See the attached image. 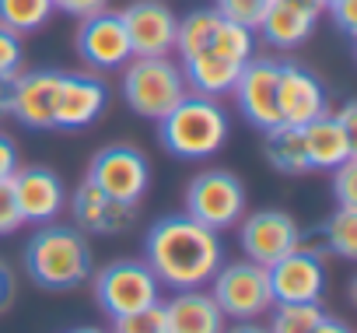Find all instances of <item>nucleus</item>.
Listing matches in <instances>:
<instances>
[{
  "instance_id": "obj_1",
  "label": "nucleus",
  "mask_w": 357,
  "mask_h": 333,
  "mask_svg": "<svg viewBox=\"0 0 357 333\" xmlns=\"http://www.w3.org/2000/svg\"><path fill=\"white\" fill-rule=\"evenodd\" d=\"M144 263L151 267L158 284L172 291L211 284V277L225 263L221 232L200 225L190 214H168L151 225L144 239Z\"/></svg>"
},
{
  "instance_id": "obj_2",
  "label": "nucleus",
  "mask_w": 357,
  "mask_h": 333,
  "mask_svg": "<svg viewBox=\"0 0 357 333\" xmlns=\"http://www.w3.org/2000/svg\"><path fill=\"white\" fill-rule=\"evenodd\" d=\"M25 270L46 291L81 288L95 274L91 246H88L81 228L46 221V228H39L25 246Z\"/></svg>"
},
{
  "instance_id": "obj_3",
  "label": "nucleus",
  "mask_w": 357,
  "mask_h": 333,
  "mask_svg": "<svg viewBox=\"0 0 357 333\" xmlns=\"http://www.w3.org/2000/svg\"><path fill=\"white\" fill-rule=\"evenodd\" d=\"M158 133L161 144L175 154V158H186V161H200L211 158L225 147L228 140V112L218 105V98L207 95H183L161 119H158Z\"/></svg>"
},
{
  "instance_id": "obj_4",
  "label": "nucleus",
  "mask_w": 357,
  "mask_h": 333,
  "mask_svg": "<svg viewBox=\"0 0 357 333\" xmlns=\"http://www.w3.org/2000/svg\"><path fill=\"white\" fill-rule=\"evenodd\" d=\"M123 67V98L137 116L161 119L190 91L183 67L168 57H130Z\"/></svg>"
},
{
  "instance_id": "obj_5",
  "label": "nucleus",
  "mask_w": 357,
  "mask_h": 333,
  "mask_svg": "<svg viewBox=\"0 0 357 333\" xmlns=\"http://www.w3.org/2000/svg\"><path fill=\"white\" fill-rule=\"evenodd\" d=\"M186 214L214 232L235 228L245 214V186L225 169H207L186 186Z\"/></svg>"
},
{
  "instance_id": "obj_6",
  "label": "nucleus",
  "mask_w": 357,
  "mask_h": 333,
  "mask_svg": "<svg viewBox=\"0 0 357 333\" xmlns=\"http://www.w3.org/2000/svg\"><path fill=\"white\" fill-rule=\"evenodd\" d=\"M158 295H161V284L144 260H116L95 274V302L112 319L137 312L144 305H154Z\"/></svg>"
},
{
  "instance_id": "obj_7",
  "label": "nucleus",
  "mask_w": 357,
  "mask_h": 333,
  "mask_svg": "<svg viewBox=\"0 0 357 333\" xmlns=\"http://www.w3.org/2000/svg\"><path fill=\"white\" fill-rule=\"evenodd\" d=\"M211 284H214L218 309L231 319H259L263 312L273 309L266 267H259L252 260H238L228 267L221 263V270L211 277Z\"/></svg>"
},
{
  "instance_id": "obj_8",
  "label": "nucleus",
  "mask_w": 357,
  "mask_h": 333,
  "mask_svg": "<svg viewBox=\"0 0 357 333\" xmlns=\"http://www.w3.org/2000/svg\"><path fill=\"white\" fill-rule=\"evenodd\" d=\"M88 183L98 186L102 193H109L112 200L137 204L151 186V165H147L144 151H137L130 144H109L91 158Z\"/></svg>"
},
{
  "instance_id": "obj_9",
  "label": "nucleus",
  "mask_w": 357,
  "mask_h": 333,
  "mask_svg": "<svg viewBox=\"0 0 357 333\" xmlns=\"http://www.w3.org/2000/svg\"><path fill=\"white\" fill-rule=\"evenodd\" d=\"M266 277H270L273 305L277 302H319L322 298V288H326L322 256L312 253V249H305V246H294L277 263H270L266 267Z\"/></svg>"
},
{
  "instance_id": "obj_10",
  "label": "nucleus",
  "mask_w": 357,
  "mask_h": 333,
  "mask_svg": "<svg viewBox=\"0 0 357 333\" xmlns=\"http://www.w3.org/2000/svg\"><path fill=\"white\" fill-rule=\"evenodd\" d=\"M119 18H123L133 57H168L175 50L178 18L161 0H133L130 8L119 11Z\"/></svg>"
},
{
  "instance_id": "obj_11",
  "label": "nucleus",
  "mask_w": 357,
  "mask_h": 333,
  "mask_svg": "<svg viewBox=\"0 0 357 333\" xmlns=\"http://www.w3.org/2000/svg\"><path fill=\"white\" fill-rule=\"evenodd\" d=\"M277 71L280 64L277 60H245L231 95L242 109V116L259 126V130H270L280 123V105H277Z\"/></svg>"
},
{
  "instance_id": "obj_12",
  "label": "nucleus",
  "mask_w": 357,
  "mask_h": 333,
  "mask_svg": "<svg viewBox=\"0 0 357 333\" xmlns=\"http://www.w3.org/2000/svg\"><path fill=\"white\" fill-rule=\"evenodd\" d=\"M77 53L98 67V71H116L123 67L133 50H130V39H126V29H123V18L119 11H95L88 18H81V29H77Z\"/></svg>"
},
{
  "instance_id": "obj_13",
  "label": "nucleus",
  "mask_w": 357,
  "mask_h": 333,
  "mask_svg": "<svg viewBox=\"0 0 357 333\" xmlns=\"http://www.w3.org/2000/svg\"><path fill=\"white\" fill-rule=\"evenodd\" d=\"M242 249L252 263L259 267H270L277 263L284 253H291L301 239V228L298 221L287 214V211H256L245 218L242 225Z\"/></svg>"
},
{
  "instance_id": "obj_14",
  "label": "nucleus",
  "mask_w": 357,
  "mask_h": 333,
  "mask_svg": "<svg viewBox=\"0 0 357 333\" xmlns=\"http://www.w3.org/2000/svg\"><path fill=\"white\" fill-rule=\"evenodd\" d=\"M277 105H280V123H291V126H305L329 109L322 81L301 64H280V71H277Z\"/></svg>"
},
{
  "instance_id": "obj_15",
  "label": "nucleus",
  "mask_w": 357,
  "mask_h": 333,
  "mask_svg": "<svg viewBox=\"0 0 357 333\" xmlns=\"http://www.w3.org/2000/svg\"><path fill=\"white\" fill-rule=\"evenodd\" d=\"M60 71H29L15 77V102L11 116L29 130H53L56 119V95H60Z\"/></svg>"
},
{
  "instance_id": "obj_16",
  "label": "nucleus",
  "mask_w": 357,
  "mask_h": 333,
  "mask_svg": "<svg viewBox=\"0 0 357 333\" xmlns=\"http://www.w3.org/2000/svg\"><path fill=\"white\" fill-rule=\"evenodd\" d=\"M109 102V88L91 74H63L56 95V119L53 130H81L91 126Z\"/></svg>"
},
{
  "instance_id": "obj_17",
  "label": "nucleus",
  "mask_w": 357,
  "mask_h": 333,
  "mask_svg": "<svg viewBox=\"0 0 357 333\" xmlns=\"http://www.w3.org/2000/svg\"><path fill=\"white\" fill-rule=\"evenodd\" d=\"M11 186H15V200H18L22 221L46 225V221H53L63 211L67 190H63V179L53 169H18L11 176Z\"/></svg>"
},
{
  "instance_id": "obj_18",
  "label": "nucleus",
  "mask_w": 357,
  "mask_h": 333,
  "mask_svg": "<svg viewBox=\"0 0 357 333\" xmlns=\"http://www.w3.org/2000/svg\"><path fill=\"white\" fill-rule=\"evenodd\" d=\"M70 211H74L77 228L81 232H95V235H119V232H126L137 221V204L112 200L109 193H102L88 179L74 190Z\"/></svg>"
},
{
  "instance_id": "obj_19",
  "label": "nucleus",
  "mask_w": 357,
  "mask_h": 333,
  "mask_svg": "<svg viewBox=\"0 0 357 333\" xmlns=\"http://www.w3.org/2000/svg\"><path fill=\"white\" fill-rule=\"evenodd\" d=\"M315 25H319V8L312 0H270L256 32H263V39L273 50H294L315 32Z\"/></svg>"
},
{
  "instance_id": "obj_20",
  "label": "nucleus",
  "mask_w": 357,
  "mask_h": 333,
  "mask_svg": "<svg viewBox=\"0 0 357 333\" xmlns=\"http://www.w3.org/2000/svg\"><path fill=\"white\" fill-rule=\"evenodd\" d=\"M161 309H165L168 333H221L225 330V312L218 309L214 295L200 288L175 291Z\"/></svg>"
},
{
  "instance_id": "obj_21",
  "label": "nucleus",
  "mask_w": 357,
  "mask_h": 333,
  "mask_svg": "<svg viewBox=\"0 0 357 333\" xmlns=\"http://www.w3.org/2000/svg\"><path fill=\"white\" fill-rule=\"evenodd\" d=\"M301 137H305V151H308V165L312 169H336L347 158H354V133L326 109L322 116H315L312 123L301 126Z\"/></svg>"
},
{
  "instance_id": "obj_22",
  "label": "nucleus",
  "mask_w": 357,
  "mask_h": 333,
  "mask_svg": "<svg viewBox=\"0 0 357 333\" xmlns=\"http://www.w3.org/2000/svg\"><path fill=\"white\" fill-rule=\"evenodd\" d=\"M245 64H235V60H225L211 50L183 60V77L186 84L197 91V95H207V98H221V95H231L238 74H242Z\"/></svg>"
},
{
  "instance_id": "obj_23",
  "label": "nucleus",
  "mask_w": 357,
  "mask_h": 333,
  "mask_svg": "<svg viewBox=\"0 0 357 333\" xmlns=\"http://www.w3.org/2000/svg\"><path fill=\"white\" fill-rule=\"evenodd\" d=\"M263 154L266 161L273 165L277 172L284 176H301V172H312L308 165V151H305V137H301V126H291V123H277L270 130H263Z\"/></svg>"
},
{
  "instance_id": "obj_24",
  "label": "nucleus",
  "mask_w": 357,
  "mask_h": 333,
  "mask_svg": "<svg viewBox=\"0 0 357 333\" xmlns=\"http://www.w3.org/2000/svg\"><path fill=\"white\" fill-rule=\"evenodd\" d=\"M218 25H221V15L214 8H197L186 18H178V25H175V53H178V60H190V57L211 50Z\"/></svg>"
},
{
  "instance_id": "obj_25",
  "label": "nucleus",
  "mask_w": 357,
  "mask_h": 333,
  "mask_svg": "<svg viewBox=\"0 0 357 333\" xmlns=\"http://www.w3.org/2000/svg\"><path fill=\"white\" fill-rule=\"evenodd\" d=\"M319 253L333 249L340 260H357V211L354 207H340L322 228H319Z\"/></svg>"
},
{
  "instance_id": "obj_26",
  "label": "nucleus",
  "mask_w": 357,
  "mask_h": 333,
  "mask_svg": "<svg viewBox=\"0 0 357 333\" xmlns=\"http://www.w3.org/2000/svg\"><path fill=\"white\" fill-rule=\"evenodd\" d=\"M53 15V0H0V25L29 36L39 32Z\"/></svg>"
},
{
  "instance_id": "obj_27",
  "label": "nucleus",
  "mask_w": 357,
  "mask_h": 333,
  "mask_svg": "<svg viewBox=\"0 0 357 333\" xmlns=\"http://www.w3.org/2000/svg\"><path fill=\"white\" fill-rule=\"evenodd\" d=\"M211 53H218L225 60H235V64H245L256 53V36H252V29L221 18V25L214 32V43H211Z\"/></svg>"
},
{
  "instance_id": "obj_28",
  "label": "nucleus",
  "mask_w": 357,
  "mask_h": 333,
  "mask_svg": "<svg viewBox=\"0 0 357 333\" xmlns=\"http://www.w3.org/2000/svg\"><path fill=\"white\" fill-rule=\"evenodd\" d=\"M326 316L319 302H277L270 333H312V326Z\"/></svg>"
},
{
  "instance_id": "obj_29",
  "label": "nucleus",
  "mask_w": 357,
  "mask_h": 333,
  "mask_svg": "<svg viewBox=\"0 0 357 333\" xmlns=\"http://www.w3.org/2000/svg\"><path fill=\"white\" fill-rule=\"evenodd\" d=\"M112 333H168L161 302L144 305V309L126 312V316H116V319H112Z\"/></svg>"
},
{
  "instance_id": "obj_30",
  "label": "nucleus",
  "mask_w": 357,
  "mask_h": 333,
  "mask_svg": "<svg viewBox=\"0 0 357 333\" xmlns=\"http://www.w3.org/2000/svg\"><path fill=\"white\" fill-rule=\"evenodd\" d=\"M266 4L270 0H214V11L235 25H245V29H259L263 15H266Z\"/></svg>"
},
{
  "instance_id": "obj_31",
  "label": "nucleus",
  "mask_w": 357,
  "mask_h": 333,
  "mask_svg": "<svg viewBox=\"0 0 357 333\" xmlns=\"http://www.w3.org/2000/svg\"><path fill=\"white\" fill-rule=\"evenodd\" d=\"M333 193H336L340 207H354L357 211V154L333 169Z\"/></svg>"
},
{
  "instance_id": "obj_32",
  "label": "nucleus",
  "mask_w": 357,
  "mask_h": 333,
  "mask_svg": "<svg viewBox=\"0 0 357 333\" xmlns=\"http://www.w3.org/2000/svg\"><path fill=\"white\" fill-rule=\"evenodd\" d=\"M22 36L0 25V74H22Z\"/></svg>"
},
{
  "instance_id": "obj_33",
  "label": "nucleus",
  "mask_w": 357,
  "mask_h": 333,
  "mask_svg": "<svg viewBox=\"0 0 357 333\" xmlns=\"http://www.w3.org/2000/svg\"><path fill=\"white\" fill-rule=\"evenodd\" d=\"M22 225L25 221H22V211L15 200V186H11V179H0V235H11Z\"/></svg>"
},
{
  "instance_id": "obj_34",
  "label": "nucleus",
  "mask_w": 357,
  "mask_h": 333,
  "mask_svg": "<svg viewBox=\"0 0 357 333\" xmlns=\"http://www.w3.org/2000/svg\"><path fill=\"white\" fill-rule=\"evenodd\" d=\"M329 11H333V22L340 25V32L347 39H354L357 36V0H336Z\"/></svg>"
},
{
  "instance_id": "obj_35",
  "label": "nucleus",
  "mask_w": 357,
  "mask_h": 333,
  "mask_svg": "<svg viewBox=\"0 0 357 333\" xmlns=\"http://www.w3.org/2000/svg\"><path fill=\"white\" fill-rule=\"evenodd\" d=\"M109 0H53V11H63L70 18H88L95 11H102Z\"/></svg>"
},
{
  "instance_id": "obj_36",
  "label": "nucleus",
  "mask_w": 357,
  "mask_h": 333,
  "mask_svg": "<svg viewBox=\"0 0 357 333\" xmlns=\"http://www.w3.org/2000/svg\"><path fill=\"white\" fill-rule=\"evenodd\" d=\"M18 172V147L8 133H0V179H11Z\"/></svg>"
},
{
  "instance_id": "obj_37",
  "label": "nucleus",
  "mask_w": 357,
  "mask_h": 333,
  "mask_svg": "<svg viewBox=\"0 0 357 333\" xmlns=\"http://www.w3.org/2000/svg\"><path fill=\"white\" fill-rule=\"evenodd\" d=\"M15 302V270L0 260V312H8Z\"/></svg>"
},
{
  "instance_id": "obj_38",
  "label": "nucleus",
  "mask_w": 357,
  "mask_h": 333,
  "mask_svg": "<svg viewBox=\"0 0 357 333\" xmlns=\"http://www.w3.org/2000/svg\"><path fill=\"white\" fill-rule=\"evenodd\" d=\"M15 77H18V74H0V119L11 116V102H15Z\"/></svg>"
},
{
  "instance_id": "obj_39",
  "label": "nucleus",
  "mask_w": 357,
  "mask_h": 333,
  "mask_svg": "<svg viewBox=\"0 0 357 333\" xmlns=\"http://www.w3.org/2000/svg\"><path fill=\"white\" fill-rule=\"evenodd\" d=\"M329 112H333L350 133H357V102H343L340 109H329Z\"/></svg>"
},
{
  "instance_id": "obj_40",
  "label": "nucleus",
  "mask_w": 357,
  "mask_h": 333,
  "mask_svg": "<svg viewBox=\"0 0 357 333\" xmlns=\"http://www.w3.org/2000/svg\"><path fill=\"white\" fill-rule=\"evenodd\" d=\"M312 333H354V330H350L343 319H336V316H329V312H326V316L312 326Z\"/></svg>"
},
{
  "instance_id": "obj_41",
  "label": "nucleus",
  "mask_w": 357,
  "mask_h": 333,
  "mask_svg": "<svg viewBox=\"0 0 357 333\" xmlns=\"http://www.w3.org/2000/svg\"><path fill=\"white\" fill-rule=\"evenodd\" d=\"M221 333H270V330L259 326L256 319H235V326H225Z\"/></svg>"
},
{
  "instance_id": "obj_42",
  "label": "nucleus",
  "mask_w": 357,
  "mask_h": 333,
  "mask_svg": "<svg viewBox=\"0 0 357 333\" xmlns=\"http://www.w3.org/2000/svg\"><path fill=\"white\" fill-rule=\"evenodd\" d=\"M67 333H105V330H95V326H77V330H67Z\"/></svg>"
},
{
  "instance_id": "obj_43",
  "label": "nucleus",
  "mask_w": 357,
  "mask_h": 333,
  "mask_svg": "<svg viewBox=\"0 0 357 333\" xmlns=\"http://www.w3.org/2000/svg\"><path fill=\"white\" fill-rule=\"evenodd\" d=\"M333 4H336V0H315V8H319V11H322V8H333Z\"/></svg>"
}]
</instances>
